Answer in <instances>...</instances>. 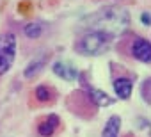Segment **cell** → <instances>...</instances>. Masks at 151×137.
<instances>
[{"label": "cell", "instance_id": "obj_1", "mask_svg": "<svg viewBox=\"0 0 151 137\" xmlns=\"http://www.w3.org/2000/svg\"><path fill=\"white\" fill-rule=\"evenodd\" d=\"M112 41H114V34L105 32V30L93 29V30H89L87 34H84L78 39L77 52L78 53H84V55H89V57H96V55L105 53L110 48Z\"/></svg>", "mask_w": 151, "mask_h": 137}, {"label": "cell", "instance_id": "obj_2", "mask_svg": "<svg viewBox=\"0 0 151 137\" xmlns=\"http://www.w3.org/2000/svg\"><path fill=\"white\" fill-rule=\"evenodd\" d=\"M16 55V37L14 34H2L0 36V75H4Z\"/></svg>", "mask_w": 151, "mask_h": 137}, {"label": "cell", "instance_id": "obj_3", "mask_svg": "<svg viewBox=\"0 0 151 137\" xmlns=\"http://www.w3.org/2000/svg\"><path fill=\"white\" fill-rule=\"evenodd\" d=\"M132 53H133L135 59H139L140 62L147 64L151 61V45H149V41L144 39V37L135 39L133 45H132Z\"/></svg>", "mask_w": 151, "mask_h": 137}, {"label": "cell", "instance_id": "obj_4", "mask_svg": "<svg viewBox=\"0 0 151 137\" xmlns=\"http://www.w3.org/2000/svg\"><path fill=\"white\" fill-rule=\"evenodd\" d=\"M53 73L57 77H60L62 80H75L78 77V70L75 68L71 62H66V61H57L53 62Z\"/></svg>", "mask_w": 151, "mask_h": 137}, {"label": "cell", "instance_id": "obj_5", "mask_svg": "<svg viewBox=\"0 0 151 137\" xmlns=\"http://www.w3.org/2000/svg\"><path fill=\"white\" fill-rule=\"evenodd\" d=\"M114 91L117 94V98L121 100H128L132 96V91H133V84L130 79H116L114 80Z\"/></svg>", "mask_w": 151, "mask_h": 137}, {"label": "cell", "instance_id": "obj_6", "mask_svg": "<svg viewBox=\"0 0 151 137\" xmlns=\"http://www.w3.org/2000/svg\"><path fill=\"white\" fill-rule=\"evenodd\" d=\"M87 94L91 98V102L94 105H100V107H109V105H114V98H110L105 91L101 89H94V87H89L87 89Z\"/></svg>", "mask_w": 151, "mask_h": 137}, {"label": "cell", "instance_id": "obj_7", "mask_svg": "<svg viewBox=\"0 0 151 137\" xmlns=\"http://www.w3.org/2000/svg\"><path fill=\"white\" fill-rule=\"evenodd\" d=\"M59 126V116H55V114H50L39 126H37V132L43 135V137H48V135H52L53 132H55V128Z\"/></svg>", "mask_w": 151, "mask_h": 137}, {"label": "cell", "instance_id": "obj_8", "mask_svg": "<svg viewBox=\"0 0 151 137\" xmlns=\"http://www.w3.org/2000/svg\"><path fill=\"white\" fill-rule=\"evenodd\" d=\"M119 128H121V118L112 116L107 121V125H105V128L101 132V137H119Z\"/></svg>", "mask_w": 151, "mask_h": 137}, {"label": "cell", "instance_id": "obj_9", "mask_svg": "<svg viewBox=\"0 0 151 137\" xmlns=\"http://www.w3.org/2000/svg\"><path fill=\"white\" fill-rule=\"evenodd\" d=\"M45 61H46V55L37 57V59H34V61H30V62L27 64V68H25L23 75H25L27 79H34V77L43 70V68H45Z\"/></svg>", "mask_w": 151, "mask_h": 137}, {"label": "cell", "instance_id": "obj_10", "mask_svg": "<svg viewBox=\"0 0 151 137\" xmlns=\"http://www.w3.org/2000/svg\"><path fill=\"white\" fill-rule=\"evenodd\" d=\"M23 32H25L27 37H30V39H37V37L41 36V32H43V27H41L39 23H27L25 29H23Z\"/></svg>", "mask_w": 151, "mask_h": 137}, {"label": "cell", "instance_id": "obj_11", "mask_svg": "<svg viewBox=\"0 0 151 137\" xmlns=\"http://www.w3.org/2000/svg\"><path fill=\"white\" fill-rule=\"evenodd\" d=\"M36 98H37L39 102H48V100H52V91H50V87H46V86H37V87H36Z\"/></svg>", "mask_w": 151, "mask_h": 137}, {"label": "cell", "instance_id": "obj_12", "mask_svg": "<svg viewBox=\"0 0 151 137\" xmlns=\"http://www.w3.org/2000/svg\"><path fill=\"white\" fill-rule=\"evenodd\" d=\"M140 20H142V23H144V25H149V13H142Z\"/></svg>", "mask_w": 151, "mask_h": 137}, {"label": "cell", "instance_id": "obj_13", "mask_svg": "<svg viewBox=\"0 0 151 137\" xmlns=\"http://www.w3.org/2000/svg\"><path fill=\"white\" fill-rule=\"evenodd\" d=\"M147 87H149V82L146 80V82H144V93H142V94H144V98H146V102H149V94H147Z\"/></svg>", "mask_w": 151, "mask_h": 137}]
</instances>
